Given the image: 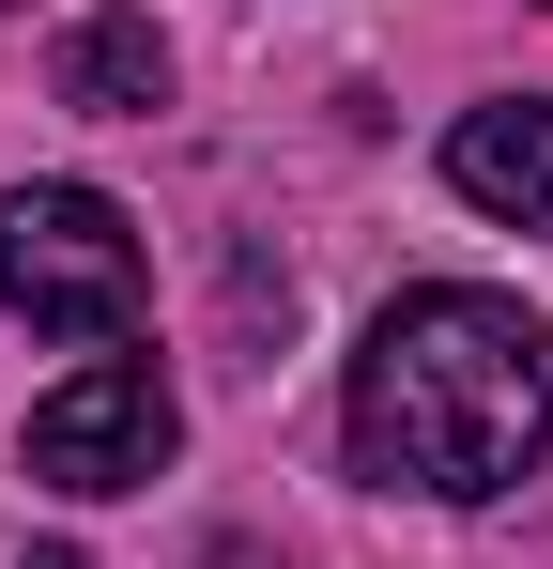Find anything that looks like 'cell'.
<instances>
[{
    "mask_svg": "<svg viewBox=\"0 0 553 569\" xmlns=\"http://www.w3.org/2000/svg\"><path fill=\"white\" fill-rule=\"evenodd\" d=\"M553 431V355L507 292L476 278H431L369 323L354 385H339V447H354L369 492H415V508H492L523 492Z\"/></svg>",
    "mask_w": 553,
    "mask_h": 569,
    "instance_id": "obj_1",
    "label": "cell"
},
{
    "mask_svg": "<svg viewBox=\"0 0 553 569\" xmlns=\"http://www.w3.org/2000/svg\"><path fill=\"white\" fill-rule=\"evenodd\" d=\"M0 308H16L31 339H139L154 262H139V231H123V200L16 186L0 200Z\"/></svg>",
    "mask_w": 553,
    "mask_h": 569,
    "instance_id": "obj_2",
    "label": "cell"
},
{
    "mask_svg": "<svg viewBox=\"0 0 553 569\" xmlns=\"http://www.w3.org/2000/svg\"><path fill=\"white\" fill-rule=\"evenodd\" d=\"M184 447V400L139 355H92L78 385H47L31 400V431H16V462L47 477V492H139V477Z\"/></svg>",
    "mask_w": 553,
    "mask_h": 569,
    "instance_id": "obj_3",
    "label": "cell"
},
{
    "mask_svg": "<svg viewBox=\"0 0 553 569\" xmlns=\"http://www.w3.org/2000/svg\"><path fill=\"white\" fill-rule=\"evenodd\" d=\"M446 186L476 200V216L553 231V108H461L446 123Z\"/></svg>",
    "mask_w": 553,
    "mask_h": 569,
    "instance_id": "obj_4",
    "label": "cell"
},
{
    "mask_svg": "<svg viewBox=\"0 0 553 569\" xmlns=\"http://www.w3.org/2000/svg\"><path fill=\"white\" fill-rule=\"evenodd\" d=\"M62 108H108V123L170 108V47H154V16H78V31H62Z\"/></svg>",
    "mask_w": 553,
    "mask_h": 569,
    "instance_id": "obj_5",
    "label": "cell"
},
{
    "mask_svg": "<svg viewBox=\"0 0 553 569\" xmlns=\"http://www.w3.org/2000/svg\"><path fill=\"white\" fill-rule=\"evenodd\" d=\"M31 569H92V555H31Z\"/></svg>",
    "mask_w": 553,
    "mask_h": 569,
    "instance_id": "obj_6",
    "label": "cell"
}]
</instances>
